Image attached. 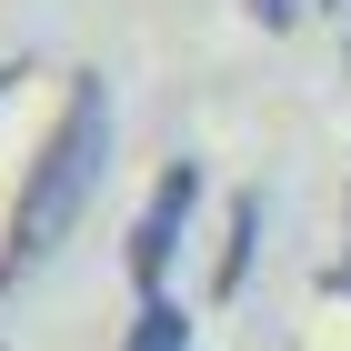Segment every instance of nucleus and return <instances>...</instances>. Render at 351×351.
<instances>
[{"label":"nucleus","mask_w":351,"mask_h":351,"mask_svg":"<svg viewBox=\"0 0 351 351\" xmlns=\"http://www.w3.org/2000/svg\"><path fill=\"white\" fill-rule=\"evenodd\" d=\"M110 161H121L110 90H101V71H81V81H71V101H60V131L40 141V161H30L21 201H10V231H0V301L21 291L30 271L71 241V231H81V211L101 201V181H110Z\"/></svg>","instance_id":"nucleus-1"},{"label":"nucleus","mask_w":351,"mask_h":351,"mask_svg":"<svg viewBox=\"0 0 351 351\" xmlns=\"http://www.w3.org/2000/svg\"><path fill=\"white\" fill-rule=\"evenodd\" d=\"M191 211H201V161H171L161 181H151V201H141V221H131V301H161L171 291V271H181V251H191Z\"/></svg>","instance_id":"nucleus-2"},{"label":"nucleus","mask_w":351,"mask_h":351,"mask_svg":"<svg viewBox=\"0 0 351 351\" xmlns=\"http://www.w3.org/2000/svg\"><path fill=\"white\" fill-rule=\"evenodd\" d=\"M121 351H201V331H191V311H181V301H141V311H131V331H121Z\"/></svg>","instance_id":"nucleus-4"},{"label":"nucleus","mask_w":351,"mask_h":351,"mask_svg":"<svg viewBox=\"0 0 351 351\" xmlns=\"http://www.w3.org/2000/svg\"><path fill=\"white\" fill-rule=\"evenodd\" d=\"M241 10H251V30H291L301 21V0H241Z\"/></svg>","instance_id":"nucleus-5"},{"label":"nucleus","mask_w":351,"mask_h":351,"mask_svg":"<svg viewBox=\"0 0 351 351\" xmlns=\"http://www.w3.org/2000/svg\"><path fill=\"white\" fill-rule=\"evenodd\" d=\"M261 261V191H231V211H221V261H211V301H231Z\"/></svg>","instance_id":"nucleus-3"},{"label":"nucleus","mask_w":351,"mask_h":351,"mask_svg":"<svg viewBox=\"0 0 351 351\" xmlns=\"http://www.w3.org/2000/svg\"><path fill=\"white\" fill-rule=\"evenodd\" d=\"M30 81V60H0V101H10V90H21Z\"/></svg>","instance_id":"nucleus-6"}]
</instances>
